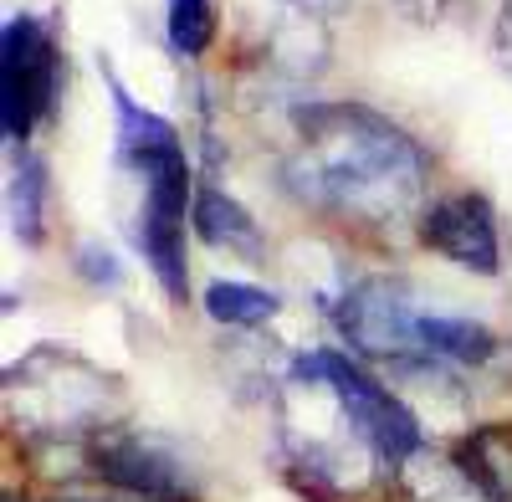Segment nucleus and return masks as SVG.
I'll return each mask as SVG.
<instances>
[{
	"label": "nucleus",
	"instance_id": "1",
	"mask_svg": "<svg viewBox=\"0 0 512 502\" xmlns=\"http://www.w3.org/2000/svg\"><path fill=\"white\" fill-rule=\"evenodd\" d=\"M297 149L282 180L297 200L369 231L400 226L425 190V149L364 103H308L292 113Z\"/></svg>",
	"mask_w": 512,
	"mask_h": 502
},
{
	"label": "nucleus",
	"instance_id": "2",
	"mask_svg": "<svg viewBox=\"0 0 512 502\" xmlns=\"http://www.w3.org/2000/svg\"><path fill=\"white\" fill-rule=\"evenodd\" d=\"M292 369H297V380L328 385V390L338 395V405H344V415H349V426L369 441V451L379 456L384 467H405L410 456L425 446L415 410H410L400 395L384 390L359 359L338 354V349H313V354L297 359Z\"/></svg>",
	"mask_w": 512,
	"mask_h": 502
},
{
	"label": "nucleus",
	"instance_id": "3",
	"mask_svg": "<svg viewBox=\"0 0 512 502\" xmlns=\"http://www.w3.org/2000/svg\"><path fill=\"white\" fill-rule=\"evenodd\" d=\"M62 82V52L36 16H11L0 31V129L11 149H26L36 123L52 113Z\"/></svg>",
	"mask_w": 512,
	"mask_h": 502
},
{
	"label": "nucleus",
	"instance_id": "4",
	"mask_svg": "<svg viewBox=\"0 0 512 502\" xmlns=\"http://www.w3.org/2000/svg\"><path fill=\"white\" fill-rule=\"evenodd\" d=\"M333 323L338 333L349 339V349L369 354V359H410V354H425L420 349V313L405 303V292L395 282H354L344 298L333 308Z\"/></svg>",
	"mask_w": 512,
	"mask_h": 502
},
{
	"label": "nucleus",
	"instance_id": "5",
	"mask_svg": "<svg viewBox=\"0 0 512 502\" xmlns=\"http://www.w3.org/2000/svg\"><path fill=\"white\" fill-rule=\"evenodd\" d=\"M88 462L123 497H139V502H195V482L185 477V467L149 436L103 431L88 446Z\"/></svg>",
	"mask_w": 512,
	"mask_h": 502
},
{
	"label": "nucleus",
	"instance_id": "6",
	"mask_svg": "<svg viewBox=\"0 0 512 502\" xmlns=\"http://www.w3.org/2000/svg\"><path fill=\"white\" fill-rule=\"evenodd\" d=\"M420 241L441 251L446 262L477 272V277H497L502 272V231H497V211L492 200L477 190H461L436 200L420 216Z\"/></svg>",
	"mask_w": 512,
	"mask_h": 502
},
{
	"label": "nucleus",
	"instance_id": "7",
	"mask_svg": "<svg viewBox=\"0 0 512 502\" xmlns=\"http://www.w3.org/2000/svg\"><path fill=\"white\" fill-rule=\"evenodd\" d=\"M103 82H108L113 118H118V134H113V144H118V164H128V170H144L149 159H159V154H169V149H185L175 123L159 118L154 108H144V103L118 82V72H113L108 62H103Z\"/></svg>",
	"mask_w": 512,
	"mask_h": 502
},
{
	"label": "nucleus",
	"instance_id": "8",
	"mask_svg": "<svg viewBox=\"0 0 512 502\" xmlns=\"http://www.w3.org/2000/svg\"><path fill=\"white\" fill-rule=\"evenodd\" d=\"M190 226L210 246H226V251H236V257H246V262H262V251H267V236H262V226H256V216L236 195H226L221 185H210V180L195 190Z\"/></svg>",
	"mask_w": 512,
	"mask_h": 502
},
{
	"label": "nucleus",
	"instance_id": "9",
	"mask_svg": "<svg viewBox=\"0 0 512 502\" xmlns=\"http://www.w3.org/2000/svg\"><path fill=\"white\" fill-rule=\"evenodd\" d=\"M456 472L482 492V502H512V426H477L456 441Z\"/></svg>",
	"mask_w": 512,
	"mask_h": 502
},
{
	"label": "nucleus",
	"instance_id": "10",
	"mask_svg": "<svg viewBox=\"0 0 512 502\" xmlns=\"http://www.w3.org/2000/svg\"><path fill=\"white\" fill-rule=\"evenodd\" d=\"M144 262L154 272V282L164 287L169 303H185L190 298V267H185V221H164V216H139V231H134Z\"/></svg>",
	"mask_w": 512,
	"mask_h": 502
},
{
	"label": "nucleus",
	"instance_id": "11",
	"mask_svg": "<svg viewBox=\"0 0 512 502\" xmlns=\"http://www.w3.org/2000/svg\"><path fill=\"white\" fill-rule=\"evenodd\" d=\"M6 205H11V231L21 246H41L47 236V164L31 149H11V190H6Z\"/></svg>",
	"mask_w": 512,
	"mask_h": 502
},
{
	"label": "nucleus",
	"instance_id": "12",
	"mask_svg": "<svg viewBox=\"0 0 512 502\" xmlns=\"http://www.w3.org/2000/svg\"><path fill=\"white\" fill-rule=\"evenodd\" d=\"M420 349L436 359H456V364H487L497 354V333L477 318H456V313H420L415 323Z\"/></svg>",
	"mask_w": 512,
	"mask_h": 502
},
{
	"label": "nucleus",
	"instance_id": "13",
	"mask_svg": "<svg viewBox=\"0 0 512 502\" xmlns=\"http://www.w3.org/2000/svg\"><path fill=\"white\" fill-rule=\"evenodd\" d=\"M277 308H282L277 292L251 287V282H210L205 287V313L226 328H256V323L277 318Z\"/></svg>",
	"mask_w": 512,
	"mask_h": 502
},
{
	"label": "nucleus",
	"instance_id": "14",
	"mask_svg": "<svg viewBox=\"0 0 512 502\" xmlns=\"http://www.w3.org/2000/svg\"><path fill=\"white\" fill-rule=\"evenodd\" d=\"M164 36L180 57H205L216 41V6L210 0H169L164 6Z\"/></svg>",
	"mask_w": 512,
	"mask_h": 502
},
{
	"label": "nucleus",
	"instance_id": "15",
	"mask_svg": "<svg viewBox=\"0 0 512 502\" xmlns=\"http://www.w3.org/2000/svg\"><path fill=\"white\" fill-rule=\"evenodd\" d=\"M77 277L88 282V287H118L123 282V267H118V257L103 246V241H82L77 246Z\"/></svg>",
	"mask_w": 512,
	"mask_h": 502
},
{
	"label": "nucleus",
	"instance_id": "16",
	"mask_svg": "<svg viewBox=\"0 0 512 502\" xmlns=\"http://www.w3.org/2000/svg\"><path fill=\"white\" fill-rule=\"evenodd\" d=\"M62 502H139V497H62Z\"/></svg>",
	"mask_w": 512,
	"mask_h": 502
}]
</instances>
